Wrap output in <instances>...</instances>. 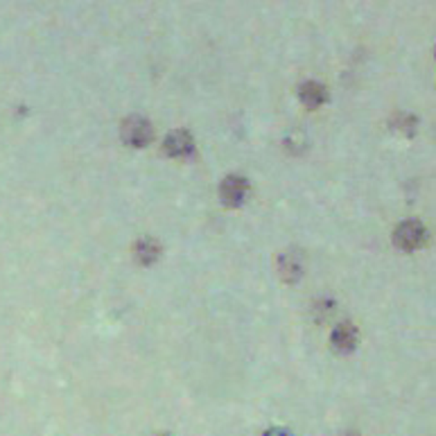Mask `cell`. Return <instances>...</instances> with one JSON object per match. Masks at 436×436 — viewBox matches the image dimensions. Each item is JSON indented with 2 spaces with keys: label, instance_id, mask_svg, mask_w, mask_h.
I'll use <instances>...</instances> for the list:
<instances>
[{
  "label": "cell",
  "instance_id": "cell-1",
  "mask_svg": "<svg viewBox=\"0 0 436 436\" xmlns=\"http://www.w3.org/2000/svg\"><path fill=\"white\" fill-rule=\"evenodd\" d=\"M427 230L418 220H405L393 230V244L402 251H416L425 244Z\"/></svg>",
  "mask_w": 436,
  "mask_h": 436
},
{
  "label": "cell",
  "instance_id": "cell-2",
  "mask_svg": "<svg viewBox=\"0 0 436 436\" xmlns=\"http://www.w3.org/2000/svg\"><path fill=\"white\" fill-rule=\"evenodd\" d=\"M154 138V129L149 125V120L141 118V116H131L122 122V141H125L129 147L141 149L147 147Z\"/></svg>",
  "mask_w": 436,
  "mask_h": 436
},
{
  "label": "cell",
  "instance_id": "cell-3",
  "mask_svg": "<svg viewBox=\"0 0 436 436\" xmlns=\"http://www.w3.org/2000/svg\"><path fill=\"white\" fill-rule=\"evenodd\" d=\"M163 152L172 158H183L195 152V138L193 133L186 129H176L172 131L166 141H163Z\"/></svg>",
  "mask_w": 436,
  "mask_h": 436
},
{
  "label": "cell",
  "instance_id": "cell-4",
  "mask_svg": "<svg viewBox=\"0 0 436 436\" xmlns=\"http://www.w3.org/2000/svg\"><path fill=\"white\" fill-rule=\"evenodd\" d=\"M249 195V181L244 176H226L220 186V199L226 203V206H240V203L247 199Z\"/></svg>",
  "mask_w": 436,
  "mask_h": 436
},
{
  "label": "cell",
  "instance_id": "cell-5",
  "mask_svg": "<svg viewBox=\"0 0 436 436\" xmlns=\"http://www.w3.org/2000/svg\"><path fill=\"white\" fill-rule=\"evenodd\" d=\"M358 328L353 323H342V325H337V328L333 330L330 335V344L337 353H350V350H355L358 346Z\"/></svg>",
  "mask_w": 436,
  "mask_h": 436
},
{
  "label": "cell",
  "instance_id": "cell-6",
  "mask_svg": "<svg viewBox=\"0 0 436 436\" xmlns=\"http://www.w3.org/2000/svg\"><path fill=\"white\" fill-rule=\"evenodd\" d=\"M133 255L141 265H152V263L158 260L161 247H158V242L152 240V238H141L133 247Z\"/></svg>",
  "mask_w": 436,
  "mask_h": 436
},
{
  "label": "cell",
  "instance_id": "cell-7",
  "mask_svg": "<svg viewBox=\"0 0 436 436\" xmlns=\"http://www.w3.org/2000/svg\"><path fill=\"white\" fill-rule=\"evenodd\" d=\"M298 95H301V102L305 106L317 108L325 102V98H328V91H325V86H321L319 81H305L301 91H298Z\"/></svg>",
  "mask_w": 436,
  "mask_h": 436
},
{
  "label": "cell",
  "instance_id": "cell-8",
  "mask_svg": "<svg viewBox=\"0 0 436 436\" xmlns=\"http://www.w3.org/2000/svg\"><path fill=\"white\" fill-rule=\"evenodd\" d=\"M278 271L285 280H298V276L303 274V265L294 255H280L278 258Z\"/></svg>",
  "mask_w": 436,
  "mask_h": 436
},
{
  "label": "cell",
  "instance_id": "cell-9",
  "mask_svg": "<svg viewBox=\"0 0 436 436\" xmlns=\"http://www.w3.org/2000/svg\"><path fill=\"white\" fill-rule=\"evenodd\" d=\"M393 122H396V127L402 129L405 133H412L414 127H416V118L407 116V113H396V118H393Z\"/></svg>",
  "mask_w": 436,
  "mask_h": 436
},
{
  "label": "cell",
  "instance_id": "cell-10",
  "mask_svg": "<svg viewBox=\"0 0 436 436\" xmlns=\"http://www.w3.org/2000/svg\"><path fill=\"white\" fill-rule=\"evenodd\" d=\"M265 436H292L290 432H285V430H269Z\"/></svg>",
  "mask_w": 436,
  "mask_h": 436
},
{
  "label": "cell",
  "instance_id": "cell-11",
  "mask_svg": "<svg viewBox=\"0 0 436 436\" xmlns=\"http://www.w3.org/2000/svg\"><path fill=\"white\" fill-rule=\"evenodd\" d=\"M161 436H168V434H161Z\"/></svg>",
  "mask_w": 436,
  "mask_h": 436
},
{
  "label": "cell",
  "instance_id": "cell-12",
  "mask_svg": "<svg viewBox=\"0 0 436 436\" xmlns=\"http://www.w3.org/2000/svg\"><path fill=\"white\" fill-rule=\"evenodd\" d=\"M348 436H355V434H348Z\"/></svg>",
  "mask_w": 436,
  "mask_h": 436
}]
</instances>
